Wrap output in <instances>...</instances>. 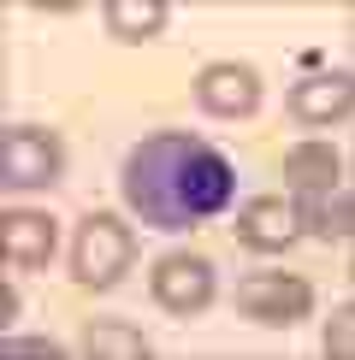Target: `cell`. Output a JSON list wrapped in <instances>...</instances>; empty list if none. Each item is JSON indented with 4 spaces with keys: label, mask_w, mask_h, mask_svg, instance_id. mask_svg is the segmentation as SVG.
<instances>
[{
    "label": "cell",
    "mask_w": 355,
    "mask_h": 360,
    "mask_svg": "<svg viewBox=\"0 0 355 360\" xmlns=\"http://www.w3.org/2000/svg\"><path fill=\"white\" fill-rule=\"evenodd\" d=\"M125 189L130 213H137L148 231H189V224L225 213L237 172L219 148H207L201 136H184V130H160V136H142L125 160Z\"/></svg>",
    "instance_id": "1"
},
{
    "label": "cell",
    "mask_w": 355,
    "mask_h": 360,
    "mask_svg": "<svg viewBox=\"0 0 355 360\" xmlns=\"http://www.w3.org/2000/svg\"><path fill=\"white\" fill-rule=\"evenodd\" d=\"M130 260H137V236H130V224L113 219V213H83L77 236H71V283L89 290V295L118 290V278L130 272Z\"/></svg>",
    "instance_id": "2"
},
{
    "label": "cell",
    "mask_w": 355,
    "mask_h": 360,
    "mask_svg": "<svg viewBox=\"0 0 355 360\" xmlns=\"http://www.w3.org/2000/svg\"><path fill=\"white\" fill-rule=\"evenodd\" d=\"M231 302H237V313H243L249 325L290 331V325H302L308 313H314V283L296 278V272H249V278H237Z\"/></svg>",
    "instance_id": "3"
},
{
    "label": "cell",
    "mask_w": 355,
    "mask_h": 360,
    "mask_svg": "<svg viewBox=\"0 0 355 360\" xmlns=\"http://www.w3.org/2000/svg\"><path fill=\"white\" fill-rule=\"evenodd\" d=\"M59 166H66V154H59L54 130H42V124L6 130V142H0V189H12V195L48 189V184H59Z\"/></svg>",
    "instance_id": "4"
},
{
    "label": "cell",
    "mask_w": 355,
    "mask_h": 360,
    "mask_svg": "<svg viewBox=\"0 0 355 360\" xmlns=\"http://www.w3.org/2000/svg\"><path fill=\"white\" fill-rule=\"evenodd\" d=\"M148 290H154V302L166 307V313H178V319H196V313L219 295V278H213V266H207L201 254L172 248V254H160V260H154Z\"/></svg>",
    "instance_id": "5"
},
{
    "label": "cell",
    "mask_w": 355,
    "mask_h": 360,
    "mask_svg": "<svg viewBox=\"0 0 355 360\" xmlns=\"http://www.w3.org/2000/svg\"><path fill=\"white\" fill-rule=\"evenodd\" d=\"M196 107L207 118H249L261 107V71L237 65V59H219V65L196 71Z\"/></svg>",
    "instance_id": "6"
},
{
    "label": "cell",
    "mask_w": 355,
    "mask_h": 360,
    "mask_svg": "<svg viewBox=\"0 0 355 360\" xmlns=\"http://www.w3.org/2000/svg\"><path fill=\"white\" fill-rule=\"evenodd\" d=\"M59 248V224L54 213H36V207H6L0 213V254H6L12 272H42Z\"/></svg>",
    "instance_id": "7"
},
{
    "label": "cell",
    "mask_w": 355,
    "mask_h": 360,
    "mask_svg": "<svg viewBox=\"0 0 355 360\" xmlns=\"http://www.w3.org/2000/svg\"><path fill=\"white\" fill-rule=\"evenodd\" d=\"M296 236H302V219H296V201H285V195H255L237 213V243L249 254H285Z\"/></svg>",
    "instance_id": "8"
},
{
    "label": "cell",
    "mask_w": 355,
    "mask_h": 360,
    "mask_svg": "<svg viewBox=\"0 0 355 360\" xmlns=\"http://www.w3.org/2000/svg\"><path fill=\"white\" fill-rule=\"evenodd\" d=\"M349 112V71H314L290 89V118L296 124H337Z\"/></svg>",
    "instance_id": "9"
},
{
    "label": "cell",
    "mask_w": 355,
    "mask_h": 360,
    "mask_svg": "<svg viewBox=\"0 0 355 360\" xmlns=\"http://www.w3.org/2000/svg\"><path fill=\"white\" fill-rule=\"evenodd\" d=\"M285 184L296 189V207L314 201V195H325V189H337V184H344V160H337V148L296 142L290 154H285Z\"/></svg>",
    "instance_id": "10"
},
{
    "label": "cell",
    "mask_w": 355,
    "mask_h": 360,
    "mask_svg": "<svg viewBox=\"0 0 355 360\" xmlns=\"http://www.w3.org/2000/svg\"><path fill=\"white\" fill-rule=\"evenodd\" d=\"M83 354L89 360H148V337L130 319H89L83 325Z\"/></svg>",
    "instance_id": "11"
},
{
    "label": "cell",
    "mask_w": 355,
    "mask_h": 360,
    "mask_svg": "<svg viewBox=\"0 0 355 360\" xmlns=\"http://www.w3.org/2000/svg\"><path fill=\"white\" fill-rule=\"evenodd\" d=\"M101 24L113 30V41H154L166 30V6L160 0H107Z\"/></svg>",
    "instance_id": "12"
},
{
    "label": "cell",
    "mask_w": 355,
    "mask_h": 360,
    "mask_svg": "<svg viewBox=\"0 0 355 360\" xmlns=\"http://www.w3.org/2000/svg\"><path fill=\"white\" fill-rule=\"evenodd\" d=\"M296 219H302V231H314L320 243H344V236H349V189L337 184V189L314 195V201H302Z\"/></svg>",
    "instance_id": "13"
},
{
    "label": "cell",
    "mask_w": 355,
    "mask_h": 360,
    "mask_svg": "<svg viewBox=\"0 0 355 360\" xmlns=\"http://www.w3.org/2000/svg\"><path fill=\"white\" fill-rule=\"evenodd\" d=\"M6 354H12V360H66V349H59L54 337H12Z\"/></svg>",
    "instance_id": "14"
},
{
    "label": "cell",
    "mask_w": 355,
    "mask_h": 360,
    "mask_svg": "<svg viewBox=\"0 0 355 360\" xmlns=\"http://www.w3.org/2000/svg\"><path fill=\"white\" fill-rule=\"evenodd\" d=\"M325 349H332V354H349V307L332 313V337H325Z\"/></svg>",
    "instance_id": "15"
},
{
    "label": "cell",
    "mask_w": 355,
    "mask_h": 360,
    "mask_svg": "<svg viewBox=\"0 0 355 360\" xmlns=\"http://www.w3.org/2000/svg\"><path fill=\"white\" fill-rule=\"evenodd\" d=\"M0 325H18V283H0Z\"/></svg>",
    "instance_id": "16"
},
{
    "label": "cell",
    "mask_w": 355,
    "mask_h": 360,
    "mask_svg": "<svg viewBox=\"0 0 355 360\" xmlns=\"http://www.w3.org/2000/svg\"><path fill=\"white\" fill-rule=\"evenodd\" d=\"M36 12H48V18H66V12H77V0H36Z\"/></svg>",
    "instance_id": "17"
}]
</instances>
